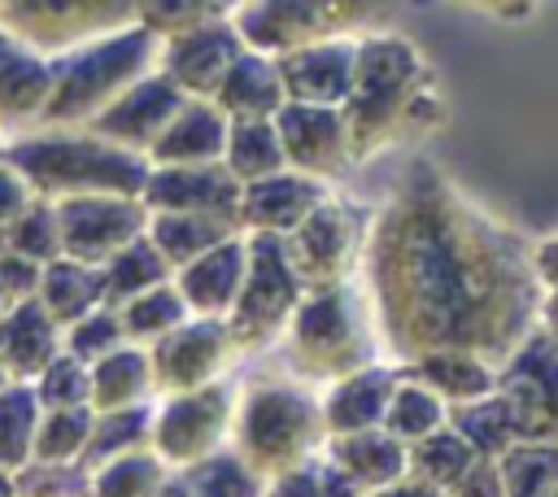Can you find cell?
I'll use <instances>...</instances> for the list:
<instances>
[{
  "instance_id": "obj_1",
  "label": "cell",
  "mask_w": 558,
  "mask_h": 497,
  "mask_svg": "<svg viewBox=\"0 0 558 497\" xmlns=\"http://www.w3.org/2000/svg\"><path fill=\"white\" fill-rule=\"evenodd\" d=\"M366 301L388 366L462 349L501 366L536 327L532 240L414 157L366 231Z\"/></svg>"
},
{
  "instance_id": "obj_2",
  "label": "cell",
  "mask_w": 558,
  "mask_h": 497,
  "mask_svg": "<svg viewBox=\"0 0 558 497\" xmlns=\"http://www.w3.org/2000/svg\"><path fill=\"white\" fill-rule=\"evenodd\" d=\"M340 118L349 126L353 161H366L388 144H401L440 126L445 105H440L427 57L405 35H392V31L357 35L353 83L340 105Z\"/></svg>"
},
{
  "instance_id": "obj_3",
  "label": "cell",
  "mask_w": 558,
  "mask_h": 497,
  "mask_svg": "<svg viewBox=\"0 0 558 497\" xmlns=\"http://www.w3.org/2000/svg\"><path fill=\"white\" fill-rule=\"evenodd\" d=\"M4 161L22 174L31 196L44 205H57L70 196H135L140 201L144 179H148L144 157L96 140L87 126H74V131L35 126L26 135H13L4 148Z\"/></svg>"
},
{
  "instance_id": "obj_4",
  "label": "cell",
  "mask_w": 558,
  "mask_h": 497,
  "mask_svg": "<svg viewBox=\"0 0 558 497\" xmlns=\"http://www.w3.org/2000/svg\"><path fill=\"white\" fill-rule=\"evenodd\" d=\"M279 340H283L288 379L305 388H318V384L331 388L336 379L371 366L379 353L371 301L357 283L305 292Z\"/></svg>"
},
{
  "instance_id": "obj_5",
  "label": "cell",
  "mask_w": 558,
  "mask_h": 497,
  "mask_svg": "<svg viewBox=\"0 0 558 497\" xmlns=\"http://www.w3.org/2000/svg\"><path fill=\"white\" fill-rule=\"evenodd\" d=\"M227 440V449L262 484L310 458H323L327 427L318 392L296 379H253L244 392H235Z\"/></svg>"
},
{
  "instance_id": "obj_6",
  "label": "cell",
  "mask_w": 558,
  "mask_h": 497,
  "mask_svg": "<svg viewBox=\"0 0 558 497\" xmlns=\"http://www.w3.org/2000/svg\"><path fill=\"white\" fill-rule=\"evenodd\" d=\"M157 70V39L144 26H126L113 35H100L83 48H70L48 61V105L39 126H87L96 113H105L126 87H135L144 74Z\"/></svg>"
},
{
  "instance_id": "obj_7",
  "label": "cell",
  "mask_w": 558,
  "mask_h": 497,
  "mask_svg": "<svg viewBox=\"0 0 558 497\" xmlns=\"http://www.w3.org/2000/svg\"><path fill=\"white\" fill-rule=\"evenodd\" d=\"M388 17L384 4H362V0H248V4H231L227 22L240 35V44L248 52H262L270 61L310 48L318 39H336V35H353L362 22Z\"/></svg>"
},
{
  "instance_id": "obj_8",
  "label": "cell",
  "mask_w": 558,
  "mask_h": 497,
  "mask_svg": "<svg viewBox=\"0 0 558 497\" xmlns=\"http://www.w3.org/2000/svg\"><path fill=\"white\" fill-rule=\"evenodd\" d=\"M244 244H248L244 283H240L235 305L222 323H227L235 353H257L283 336L292 310L305 296V283L292 270L283 235H244Z\"/></svg>"
},
{
  "instance_id": "obj_9",
  "label": "cell",
  "mask_w": 558,
  "mask_h": 497,
  "mask_svg": "<svg viewBox=\"0 0 558 497\" xmlns=\"http://www.w3.org/2000/svg\"><path fill=\"white\" fill-rule=\"evenodd\" d=\"M371 218H375V209L327 192L314 205V214L292 235H283L288 257H292V270L305 283V292L353 283V270L362 266V253H366Z\"/></svg>"
},
{
  "instance_id": "obj_10",
  "label": "cell",
  "mask_w": 558,
  "mask_h": 497,
  "mask_svg": "<svg viewBox=\"0 0 558 497\" xmlns=\"http://www.w3.org/2000/svg\"><path fill=\"white\" fill-rule=\"evenodd\" d=\"M135 26V4L122 0H13L0 4V35L52 61L100 35Z\"/></svg>"
},
{
  "instance_id": "obj_11",
  "label": "cell",
  "mask_w": 558,
  "mask_h": 497,
  "mask_svg": "<svg viewBox=\"0 0 558 497\" xmlns=\"http://www.w3.org/2000/svg\"><path fill=\"white\" fill-rule=\"evenodd\" d=\"M231 410H235L231 379H214L205 388L161 397V401H153L148 449L166 462V471H187V466L205 462L209 453L227 449Z\"/></svg>"
},
{
  "instance_id": "obj_12",
  "label": "cell",
  "mask_w": 558,
  "mask_h": 497,
  "mask_svg": "<svg viewBox=\"0 0 558 497\" xmlns=\"http://www.w3.org/2000/svg\"><path fill=\"white\" fill-rule=\"evenodd\" d=\"M493 392L506 401L519 445H558V340L532 327L497 366Z\"/></svg>"
},
{
  "instance_id": "obj_13",
  "label": "cell",
  "mask_w": 558,
  "mask_h": 497,
  "mask_svg": "<svg viewBox=\"0 0 558 497\" xmlns=\"http://www.w3.org/2000/svg\"><path fill=\"white\" fill-rule=\"evenodd\" d=\"M61 257L100 270L113 253L144 235L148 209L135 196H70L52 205Z\"/></svg>"
},
{
  "instance_id": "obj_14",
  "label": "cell",
  "mask_w": 558,
  "mask_h": 497,
  "mask_svg": "<svg viewBox=\"0 0 558 497\" xmlns=\"http://www.w3.org/2000/svg\"><path fill=\"white\" fill-rule=\"evenodd\" d=\"M144 353H148V375H153V397L157 401L222 379L227 366L240 357L222 318H187L170 336L148 344Z\"/></svg>"
},
{
  "instance_id": "obj_15",
  "label": "cell",
  "mask_w": 558,
  "mask_h": 497,
  "mask_svg": "<svg viewBox=\"0 0 558 497\" xmlns=\"http://www.w3.org/2000/svg\"><path fill=\"white\" fill-rule=\"evenodd\" d=\"M275 135L283 148V166L331 183L336 174H344L353 166L349 153V126L340 118V109H318V105H283L275 118Z\"/></svg>"
},
{
  "instance_id": "obj_16",
  "label": "cell",
  "mask_w": 558,
  "mask_h": 497,
  "mask_svg": "<svg viewBox=\"0 0 558 497\" xmlns=\"http://www.w3.org/2000/svg\"><path fill=\"white\" fill-rule=\"evenodd\" d=\"M240 52H244L240 35L231 31L227 17H218L209 26H196V31L161 39L157 44V74H166L187 100H214L222 74L231 70V61Z\"/></svg>"
},
{
  "instance_id": "obj_17",
  "label": "cell",
  "mask_w": 558,
  "mask_h": 497,
  "mask_svg": "<svg viewBox=\"0 0 558 497\" xmlns=\"http://www.w3.org/2000/svg\"><path fill=\"white\" fill-rule=\"evenodd\" d=\"M187 96L166 78V74H144L135 87H126L105 113H96L87 122V131L122 153H135V157H148V148L157 144V135L166 131V122L179 113Z\"/></svg>"
},
{
  "instance_id": "obj_18",
  "label": "cell",
  "mask_w": 558,
  "mask_h": 497,
  "mask_svg": "<svg viewBox=\"0 0 558 497\" xmlns=\"http://www.w3.org/2000/svg\"><path fill=\"white\" fill-rule=\"evenodd\" d=\"M353 61H357V35H336L318 39L310 48H296L275 61L283 100L288 105H318V109H340L353 83Z\"/></svg>"
},
{
  "instance_id": "obj_19",
  "label": "cell",
  "mask_w": 558,
  "mask_h": 497,
  "mask_svg": "<svg viewBox=\"0 0 558 497\" xmlns=\"http://www.w3.org/2000/svg\"><path fill=\"white\" fill-rule=\"evenodd\" d=\"M140 205L148 214H205V218H231L240 209V183L227 174V166H166L144 179Z\"/></svg>"
},
{
  "instance_id": "obj_20",
  "label": "cell",
  "mask_w": 558,
  "mask_h": 497,
  "mask_svg": "<svg viewBox=\"0 0 558 497\" xmlns=\"http://www.w3.org/2000/svg\"><path fill=\"white\" fill-rule=\"evenodd\" d=\"M327 192L331 187L318 179H305L296 170H279L270 179L240 187L235 227H240V235H292Z\"/></svg>"
},
{
  "instance_id": "obj_21",
  "label": "cell",
  "mask_w": 558,
  "mask_h": 497,
  "mask_svg": "<svg viewBox=\"0 0 558 497\" xmlns=\"http://www.w3.org/2000/svg\"><path fill=\"white\" fill-rule=\"evenodd\" d=\"M244 262H248V244H244V235H231L218 248L187 262L183 270H174L170 283L183 296L192 318H227L235 305V292L244 283Z\"/></svg>"
},
{
  "instance_id": "obj_22",
  "label": "cell",
  "mask_w": 558,
  "mask_h": 497,
  "mask_svg": "<svg viewBox=\"0 0 558 497\" xmlns=\"http://www.w3.org/2000/svg\"><path fill=\"white\" fill-rule=\"evenodd\" d=\"M401 371L388 366V362H371L344 379H336L318 405H323V427H327V440L331 436H353V432H371L384 423V410H388V397L397 388Z\"/></svg>"
},
{
  "instance_id": "obj_23",
  "label": "cell",
  "mask_w": 558,
  "mask_h": 497,
  "mask_svg": "<svg viewBox=\"0 0 558 497\" xmlns=\"http://www.w3.org/2000/svg\"><path fill=\"white\" fill-rule=\"evenodd\" d=\"M222 148H227V118L214 109V100H183L144 161L153 170H166V166H218Z\"/></svg>"
},
{
  "instance_id": "obj_24",
  "label": "cell",
  "mask_w": 558,
  "mask_h": 497,
  "mask_svg": "<svg viewBox=\"0 0 558 497\" xmlns=\"http://www.w3.org/2000/svg\"><path fill=\"white\" fill-rule=\"evenodd\" d=\"M57 353H61V327L39 310L35 296L0 310V371L13 384H35Z\"/></svg>"
},
{
  "instance_id": "obj_25",
  "label": "cell",
  "mask_w": 558,
  "mask_h": 497,
  "mask_svg": "<svg viewBox=\"0 0 558 497\" xmlns=\"http://www.w3.org/2000/svg\"><path fill=\"white\" fill-rule=\"evenodd\" d=\"M48 83H52L48 61L0 35V131L9 140L39 126L48 105Z\"/></svg>"
},
{
  "instance_id": "obj_26",
  "label": "cell",
  "mask_w": 558,
  "mask_h": 497,
  "mask_svg": "<svg viewBox=\"0 0 558 497\" xmlns=\"http://www.w3.org/2000/svg\"><path fill=\"white\" fill-rule=\"evenodd\" d=\"M283 105L288 100H283V83H279L275 61L262 52H248V48L231 61V70L222 74V83L214 92V109L227 122H270Z\"/></svg>"
},
{
  "instance_id": "obj_27",
  "label": "cell",
  "mask_w": 558,
  "mask_h": 497,
  "mask_svg": "<svg viewBox=\"0 0 558 497\" xmlns=\"http://www.w3.org/2000/svg\"><path fill=\"white\" fill-rule=\"evenodd\" d=\"M323 462L336 466L344 480H353L362 493L388 488L405 480V445H397L388 432H353V436H331L323 445Z\"/></svg>"
},
{
  "instance_id": "obj_28",
  "label": "cell",
  "mask_w": 558,
  "mask_h": 497,
  "mask_svg": "<svg viewBox=\"0 0 558 497\" xmlns=\"http://www.w3.org/2000/svg\"><path fill=\"white\" fill-rule=\"evenodd\" d=\"M397 371L405 379L423 384L436 401H445V410L488 397L493 392V375H497L493 362H484L475 353H462V349H436V353H423V357H414V362H405Z\"/></svg>"
},
{
  "instance_id": "obj_29",
  "label": "cell",
  "mask_w": 558,
  "mask_h": 497,
  "mask_svg": "<svg viewBox=\"0 0 558 497\" xmlns=\"http://www.w3.org/2000/svg\"><path fill=\"white\" fill-rule=\"evenodd\" d=\"M153 401V375H148V353L135 344H122L105 353L100 362L87 366V410L92 414H113V410H135Z\"/></svg>"
},
{
  "instance_id": "obj_30",
  "label": "cell",
  "mask_w": 558,
  "mask_h": 497,
  "mask_svg": "<svg viewBox=\"0 0 558 497\" xmlns=\"http://www.w3.org/2000/svg\"><path fill=\"white\" fill-rule=\"evenodd\" d=\"M35 301H39V310L65 331L70 323H78V318H87L92 310L105 305L100 270H92V266H83V262H70V257H57V262L39 266Z\"/></svg>"
},
{
  "instance_id": "obj_31",
  "label": "cell",
  "mask_w": 558,
  "mask_h": 497,
  "mask_svg": "<svg viewBox=\"0 0 558 497\" xmlns=\"http://www.w3.org/2000/svg\"><path fill=\"white\" fill-rule=\"evenodd\" d=\"M144 235H148V244L161 253V262L174 275L187 262H196L201 253H209L222 240L240 235V227L231 218H205V214H148Z\"/></svg>"
},
{
  "instance_id": "obj_32",
  "label": "cell",
  "mask_w": 558,
  "mask_h": 497,
  "mask_svg": "<svg viewBox=\"0 0 558 497\" xmlns=\"http://www.w3.org/2000/svg\"><path fill=\"white\" fill-rule=\"evenodd\" d=\"M445 427L458 432L475 458H501L506 449L519 445L514 419H510V410H506V401L497 392H488L480 401H466V405H449Z\"/></svg>"
},
{
  "instance_id": "obj_33",
  "label": "cell",
  "mask_w": 558,
  "mask_h": 497,
  "mask_svg": "<svg viewBox=\"0 0 558 497\" xmlns=\"http://www.w3.org/2000/svg\"><path fill=\"white\" fill-rule=\"evenodd\" d=\"M222 166H227V174H231L240 187L288 170V166H283L279 135H275V122H227Z\"/></svg>"
},
{
  "instance_id": "obj_34",
  "label": "cell",
  "mask_w": 558,
  "mask_h": 497,
  "mask_svg": "<svg viewBox=\"0 0 558 497\" xmlns=\"http://www.w3.org/2000/svg\"><path fill=\"white\" fill-rule=\"evenodd\" d=\"M170 283V266L161 262V253L148 244V235L131 240L122 253H113L105 266H100V288H105V305L118 310L126 305L131 296L148 292V288H161Z\"/></svg>"
},
{
  "instance_id": "obj_35",
  "label": "cell",
  "mask_w": 558,
  "mask_h": 497,
  "mask_svg": "<svg viewBox=\"0 0 558 497\" xmlns=\"http://www.w3.org/2000/svg\"><path fill=\"white\" fill-rule=\"evenodd\" d=\"M118 314V327H122V340L135 344V349H148L157 344L161 336H170L179 323H187V305L183 296L174 292V283H161V288H148L140 296H131L126 305L113 310Z\"/></svg>"
},
{
  "instance_id": "obj_36",
  "label": "cell",
  "mask_w": 558,
  "mask_h": 497,
  "mask_svg": "<svg viewBox=\"0 0 558 497\" xmlns=\"http://www.w3.org/2000/svg\"><path fill=\"white\" fill-rule=\"evenodd\" d=\"M148 432H153V401L135 405V410H113V414H96L92 432H87V449L78 458V471H96L122 453L148 449Z\"/></svg>"
},
{
  "instance_id": "obj_37",
  "label": "cell",
  "mask_w": 558,
  "mask_h": 497,
  "mask_svg": "<svg viewBox=\"0 0 558 497\" xmlns=\"http://www.w3.org/2000/svg\"><path fill=\"white\" fill-rule=\"evenodd\" d=\"M445 401H436L423 384H414V379H397V388H392V397H388V410H384V423H379V432H388L397 445H418L423 436H432V432H440L445 427Z\"/></svg>"
},
{
  "instance_id": "obj_38",
  "label": "cell",
  "mask_w": 558,
  "mask_h": 497,
  "mask_svg": "<svg viewBox=\"0 0 558 497\" xmlns=\"http://www.w3.org/2000/svg\"><path fill=\"white\" fill-rule=\"evenodd\" d=\"M475 462H480V458H475V453L466 449V440H462L458 432H449V427H440V432H432V436H423L418 445L405 449V475H414V480H423V484H432V488H440V493H449Z\"/></svg>"
},
{
  "instance_id": "obj_39",
  "label": "cell",
  "mask_w": 558,
  "mask_h": 497,
  "mask_svg": "<svg viewBox=\"0 0 558 497\" xmlns=\"http://www.w3.org/2000/svg\"><path fill=\"white\" fill-rule=\"evenodd\" d=\"M39 427V401L31 384H4L0 388V475H17L31 462Z\"/></svg>"
},
{
  "instance_id": "obj_40",
  "label": "cell",
  "mask_w": 558,
  "mask_h": 497,
  "mask_svg": "<svg viewBox=\"0 0 558 497\" xmlns=\"http://www.w3.org/2000/svg\"><path fill=\"white\" fill-rule=\"evenodd\" d=\"M166 480V462L153 449H135L87 471V497H157Z\"/></svg>"
},
{
  "instance_id": "obj_41",
  "label": "cell",
  "mask_w": 558,
  "mask_h": 497,
  "mask_svg": "<svg viewBox=\"0 0 558 497\" xmlns=\"http://www.w3.org/2000/svg\"><path fill=\"white\" fill-rule=\"evenodd\" d=\"M497 462L501 497H554L558 493V445H514Z\"/></svg>"
},
{
  "instance_id": "obj_42",
  "label": "cell",
  "mask_w": 558,
  "mask_h": 497,
  "mask_svg": "<svg viewBox=\"0 0 558 497\" xmlns=\"http://www.w3.org/2000/svg\"><path fill=\"white\" fill-rule=\"evenodd\" d=\"M92 410H39V427H35V449L31 462L44 466H78L83 449H87V432H92Z\"/></svg>"
},
{
  "instance_id": "obj_43",
  "label": "cell",
  "mask_w": 558,
  "mask_h": 497,
  "mask_svg": "<svg viewBox=\"0 0 558 497\" xmlns=\"http://www.w3.org/2000/svg\"><path fill=\"white\" fill-rule=\"evenodd\" d=\"M179 480L187 497H262V480L231 449H218L205 462L179 471Z\"/></svg>"
},
{
  "instance_id": "obj_44",
  "label": "cell",
  "mask_w": 558,
  "mask_h": 497,
  "mask_svg": "<svg viewBox=\"0 0 558 497\" xmlns=\"http://www.w3.org/2000/svg\"><path fill=\"white\" fill-rule=\"evenodd\" d=\"M231 4H214V0H157V4H135V26H144L157 44L196 26H209L218 17H227Z\"/></svg>"
},
{
  "instance_id": "obj_45",
  "label": "cell",
  "mask_w": 558,
  "mask_h": 497,
  "mask_svg": "<svg viewBox=\"0 0 558 497\" xmlns=\"http://www.w3.org/2000/svg\"><path fill=\"white\" fill-rule=\"evenodd\" d=\"M4 240H9V253L35 262V266H48L61 257V244H57V218H52V205L35 201L31 209H22L9 227H4Z\"/></svg>"
},
{
  "instance_id": "obj_46",
  "label": "cell",
  "mask_w": 558,
  "mask_h": 497,
  "mask_svg": "<svg viewBox=\"0 0 558 497\" xmlns=\"http://www.w3.org/2000/svg\"><path fill=\"white\" fill-rule=\"evenodd\" d=\"M122 344H126V340H122L118 314H113L109 305L92 310L87 318H78V323H70V327L61 331V353H70V357L83 362V366L100 362L105 353H113V349H122Z\"/></svg>"
},
{
  "instance_id": "obj_47",
  "label": "cell",
  "mask_w": 558,
  "mask_h": 497,
  "mask_svg": "<svg viewBox=\"0 0 558 497\" xmlns=\"http://www.w3.org/2000/svg\"><path fill=\"white\" fill-rule=\"evenodd\" d=\"M31 392L39 401V410H78V405H87V366L74 362L70 353H57L39 371Z\"/></svg>"
},
{
  "instance_id": "obj_48",
  "label": "cell",
  "mask_w": 558,
  "mask_h": 497,
  "mask_svg": "<svg viewBox=\"0 0 558 497\" xmlns=\"http://www.w3.org/2000/svg\"><path fill=\"white\" fill-rule=\"evenodd\" d=\"M13 493H17V497H87V471H78V466L26 462V466L13 475Z\"/></svg>"
},
{
  "instance_id": "obj_49",
  "label": "cell",
  "mask_w": 558,
  "mask_h": 497,
  "mask_svg": "<svg viewBox=\"0 0 558 497\" xmlns=\"http://www.w3.org/2000/svg\"><path fill=\"white\" fill-rule=\"evenodd\" d=\"M323 493V458H310L262 484V497H318Z\"/></svg>"
},
{
  "instance_id": "obj_50",
  "label": "cell",
  "mask_w": 558,
  "mask_h": 497,
  "mask_svg": "<svg viewBox=\"0 0 558 497\" xmlns=\"http://www.w3.org/2000/svg\"><path fill=\"white\" fill-rule=\"evenodd\" d=\"M0 288L9 292V301H31L39 288V266L17 257V253H4L0 257Z\"/></svg>"
},
{
  "instance_id": "obj_51",
  "label": "cell",
  "mask_w": 558,
  "mask_h": 497,
  "mask_svg": "<svg viewBox=\"0 0 558 497\" xmlns=\"http://www.w3.org/2000/svg\"><path fill=\"white\" fill-rule=\"evenodd\" d=\"M35 205V196H31V187L22 183V174L9 166V161H0V227H9L22 209H31Z\"/></svg>"
},
{
  "instance_id": "obj_52",
  "label": "cell",
  "mask_w": 558,
  "mask_h": 497,
  "mask_svg": "<svg viewBox=\"0 0 558 497\" xmlns=\"http://www.w3.org/2000/svg\"><path fill=\"white\" fill-rule=\"evenodd\" d=\"M445 497H501V480H497V462L480 458Z\"/></svg>"
},
{
  "instance_id": "obj_53",
  "label": "cell",
  "mask_w": 558,
  "mask_h": 497,
  "mask_svg": "<svg viewBox=\"0 0 558 497\" xmlns=\"http://www.w3.org/2000/svg\"><path fill=\"white\" fill-rule=\"evenodd\" d=\"M532 275H536L541 296L558 292V235H545L532 244Z\"/></svg>"
},
{
  "instance_id": "obj_54",
  "label": "cell",
  "mask_w": 558,
  "mask_h": 497,
  "mask_svg": "<svg viewBox=\"0 0 558 497\" xmlns=\"http://www.w3.org/2000/svg\"><path fill=\"white\" fill-rule=\"evenodd\" d=\"M366 497H445V493L432 488V484H423V480H414V475H405V480H397V484H388V488H375V493H366Z\"/></svg>"
},
{
  "instance_id": "obj_55",
  "label": "cell",
  "mask_w": 558,
  "mask_h": 497,
  "mask_svg": "<svg viewBox=\"0 0 558 497\" xmlns=\"http://www.w3.org/2000/svg\"><path fill=\"white\" fill-rule=\"evenodd\" d=\"M318 497H366V493H362L353 480H344L336 466L323 462V493H318Z\"/></svg>"
},
{
  "instance_id": "obj_56",
  "label": "cell",
  "mask_w": 558,
  "mask_h": 497,
  "mask_svg": "<svg viewBox=\"0 0 558 497\" xmlns=\"http://www.w3.org/2000/svg\"><path fill=\"white\" fill-rule=\"evenodd\" d=\"M484 13H493V17H532L536 13V4H484Z\"/></svg>"
},
{
  "instance_id": "obj_57",
  "label": "cell",
  "mask_w": 558,
  "mask_h": 497,
  "mask_svg": "<svg viewBox=\"0 0 558 497\" xmlns=\"http://www.w3.org/2000/svg\"><path fill=\"white\" fill-rule=\"evenodd\" d=\"M157 497H187V493H183V480H179V471H170V480L161 484V493H157Z\"/></svg>"
},
{
  "instance_id": "obj_58",
  "label": "cell",
  "mask_w": 558,
  "mask_h": 497,
  "mask_svg": "<svg viewBox=\"0 0 558 497\" xmlns=\"http://www.w3.org/2000/svg\"><path fill=\"white\" fill-rule=\"evenodd\" d=\"M0 497H17V493H13V480H9V475H0Z\"/></svg>"
},
{
  "instance_id": "obj_59",
  "label": "cell",
  "mask_w": 558,
  "mask_h": 497,
  "mask_svg": "<svg viewBox=\"0 0 558 497\" xmlns=\"http://www.w3.org/2000/svg\"><path fill=\"white\" fill-rule=\"evenodd\" d=\"M9 253V240H4V227H0V257Z\"/></svg>"
},
{
  "instance_id": "obj_60",
  "label": "cell",
  "mask_w": 558,
  "mask_h": 497,
  "mask_svg": "<svg viewBox=\"0 0 558 497\" xmlns=\"http://www.w3.org/2000/svg\"><path fill=\"white\" fill-rule=\"evenodd\" d=\"M4 148H9V135L0 131V161H4Z\"/></svg>"
},
{
  "instance_id": "obj_61",
  "label": "cell",
  "mask_w": 558,
  "mask_h": 497,
  "mask_svg": "<svg viewBox=\"0 0 558 497\" xmlns=\"http://www.w3.org/2000/svg\"><path fill=\"white\" fill-rule=\"evenodd\" d=\"M4 305H13V301H9V292H4V288H0V310H4Z\"/></svg>"
},
{
  "instance_id": "obj_62",
  "label": "cell",
  "mask_w": 558,
  "mask_h": 497,
  "mask_svg": "<svg viewBox=\"0 0 558 497\" xmlns=\"http://www.w3.org/2000/svg\"><path fill=\"white\" fill-rule=\"evenodd\" d=\"M4 384H13V379H9V375H4V371H0V388H4Z\"/></svg>"
},
{
  "instance_id": "obj_63",
  "label": "cell",
  "mask_w": 558,
  "mask_h": 497,
  "mask_svg": "<svg viewBox=\"0 0 558 497\" xmlns=\"http://www.w3.org/2000/svg\"><path fill=\"white\" fill-rule=\"evenodd\" d=\"M554 497H558V493H554Z\"/></svg>"
}]
</instances>
